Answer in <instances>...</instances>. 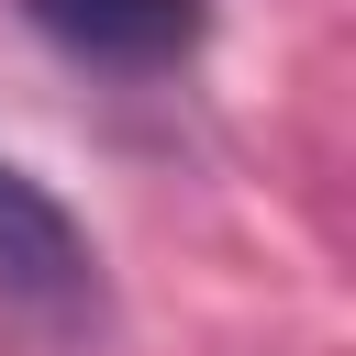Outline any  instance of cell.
I'll return each mask as SVG.
<instances>
[{"label": "cell", "instance_id": "6da1fadb", "mask_svg": "<svg viewBox=\"0 0 356 356\" xmlns=\"http://www.w3.org/2000/svg\"><path fill=\"white\" fill-rule=\"evenodd\" d=\"M0 312H44V323H78L100 312V256L89 234L67 222V200L0 156Z\"/></svg>", "mask_w": 356, "mask_h": 356}, {"label": "cell", "instance_id": "7a4b0ae2", "mask_svg": "<svg viewBox=\"0 0 356 356\" xmlns=\"http://www.w3.org/2000/svg\"><path fill=\"white\" fill-rule=\"evenodd\" d=\"M22 11L44 44H67L78 67H122V78L200 56V33H211V0H22Z\"/></svg>", "mask_w": 356, "mask_h": 356}]
</instances>
